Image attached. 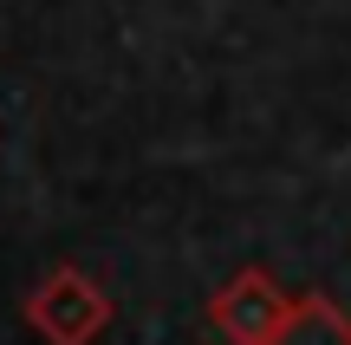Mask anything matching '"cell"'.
I'll return each mask as SVG.
<instances>
[{"label": "cell", "mask_w": 351, "mask_h": 345, "mask_svg": "<svg viewBox=\"0 0 351 345\" xmlns=\"http://www.w3.org/2000/svg\"><path fill=\"white\" fill-rule=\"evenodd\" d=\"M293 300L267 267H241L234 281H221L208 294V326L228 345H274V333L287 326Z\"/></svg>", "instance_id": "7a4b0ae2"}, {"label": "cell", "mask_w": 351, "mask_h": 345, "mask_svg": "<svg viewBox=\"0 0 351 345\" xmlns=\"http://www.w3.org/2000/svg\"><path fill=\"white\" fill-rule=\"evenodd\" d=\"M274 345H351V313L332 294H300Z\"/></svg>", "instance_id": "3957f363"}, {"label": "cell", "mask_w": 351, "mask_h": 345, "mask_svg": "<svg viewBox=\"0 0 351 345\" xmlns=\"http://www.w3.org/2000/svg\"><path fill=\"white\" fill-rule=\"evenodd\" d=\"M26 326L46 345H91L111 326V294L85 267H46L39 287L26 294Z\"/></svg>", "instance_id": "6da1fadb"}]
</instances>
